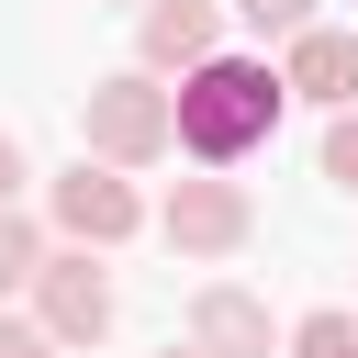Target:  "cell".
Returning <instances> with one entry per match:
<instances>
[{"label":"cell","mask_w":358,"mask_h":358,"mask_svg":"<svg viewBox=\"0 0 358 358\" xmlns=\"http://www.w3.org/2000/svg\"><path fill=\"white\" fill-rule=\"evenodd\" d=\"M280 112H291V90H280L268 56H201V67H179V90H168V157L235 168V157H257V145L280 134Z\"/></svg>","instance_id":"cell-1"},{"label":"cell","mask_w":358,"mask_h":358,"mask_svg":"<svg viewBox=\"0 0 358 358\" xmlns=\"http://www.w3.org/2000/svg\"><path fill=\"white\" fill-rule=\"evenodd\" d=\"M78 157H101V168H157V157H168V78H145V67L90 78V101H78Z\"/></svg>","instance_id":"cell-2"},{"label":"cell","mask_w":358,"mask_h":358,"mask_svg":"<svg viewBox=\"0 0 358 358\" xmlns=\"http://www.w3.org/2000/svg\"><path fill=\"white\" fill-rule=\"evenodd\" d=\"M22 291H34V324H45L56 347H101V336H112V280H101L90 246H45Z\"/></svg>","instance_id":"cell-3"},{"label":"cell","mask_w":358,"mask_h":358,"mask_svg":"<svg viewBox=\"0 0 358 358\" xmlns=\"http://www.w3.org/2000/svg\"><path fill=\"white\" fill-rule=\"evenodd\" d=\"M45 213H56V235H67V246H90V257H101V246H123V235L145 224L134 179H123V168H101V157H78V168L45 190Z\"/></svg>","instance_id":"cell-4"},{"label":"cell","mask_w":358,"mask_h":358,"mask_svg":"<svg viewBox=\"0 0 358 358\" xmlns=\"http://www.w3.org/2000/svg\"><path fill=\"white\" fill-rule=\"evenodd\" d=\"M157 235H168L179 257H235V246L257 235V201H246L235 179H179V190L157 201Z\"/></svg>","instance_id":"cell-5"},{"label":"cell","mask_w":358,"mask_h":358,"mask_svg":"<svg viewBox=\"0 0 358 358\" xmlns=\"http://www.w3.org/2000/svg\"><path fill=\"white\" fill-rule=\"evenodd\" d=\"M134 45H145V78H179V67L224 56V11L213 0H134Z\"/></svg>","instance_id":"cell-6"},{"label":"cell","mask_w":358,"mask_h":358,"mask_svg":"<svg viewBox=\"0 0 358 358\" xmlns=\"http://www.w3.org/2000/svg\"><path fill=\"white\" fill-rule=\"evenodd\" d=\"M280 90H291V101H324V112H347V101H358V34H336V22H302V34L280 45Z\"/></svg>","instance_id":"cell-7"},{"label":"cell","mask_w":358,"mask_h":358,"mask_svg":"<svg viewBox=\"0 0 358 358\" xmlns=\"http://www.w3.org/2000/svg\"><path fill=\"white\" fill-rule=\"evenodd\" d=\"M190 347H201V358H268V347H280V324H268V302H257V291L213 280V291H190Z\"/></svg>","instance_id":"cell-8"},{"label":"cell","mask_w":358,"mask_h":358,"mask_svg":"<svg viewBox=\"0 0 358 358\" xmlns=\"http://www.w3.org/2000/svg\"><path fill=\"white\" fill-rule=\"evenodd\" d=\"M280 347H291V358H358V313H336V302H324V313H302Z\"/></svg>","instance_id":"cell-9"},{"label":"cell","mask_w":358,"mask_h":358,"mask_svg":"<svg viewBox=\"0 0 358 358\" xmlns=\"http://www.w3.org/2000/svg\"><path fill=\"white\" fill-rule=\"evenodd\" d=\"M34 257H45V224H34V213H11V201H0V302H11V291H22V280H34Z\"/></svg>","instance_id":"cell-10"},{"label":"cell","mask_w":358,"mask_h":358,"mask_svg":"<svg viewBox=\"0 0 358 358\" xmlns=\"http://www.w3.org/2000/svg\"><path fill=\"white\" fill-rule=\"evenodd\" d=\"M235 22H246L257 45H291V34L313 22V0H235Z\"/></svg>","instance_id":"cell-11"},{"label":"cell","mask_w":358,"mask_h":358,"mask_svg":"<svg viewBox=\"0 0 358 358\" xmlns=\"http://www.w3.org/2000/svg\"><path fill=\"white\" fill-rule=\"evenodd\" d=\"M324 179H336V190H358V101L324 123Z\"/></svg>","instance_id":"cell-12"},{"label":"cell","mask_w":358,"mask_h":358,"mask_svg":"<svg viewBox=\"0 0 358 358\" xmlns=\"http://www.w3.org/2000/svg\"><path fill=\"white\" fill-rule=\"evenodd\" d=\"M0 358H67L45 324H22V313H0Z\"/></svg>","instance_id":"cell-13"},{"label":"cell","mask_w":358,"mask_h":358,"mask_svg":"<svg viewBox=\"0 0 358 358\" xmlns=\"http://www.w3.org/2000/svg\"><path fill=\"white\" fill-rule=\"evenodd\" d=\"M22 179H34V168H22V145H11V134H0V201H11V190H22Z\"/></svg>","instance_id":"cell-14"},{"label":"cell","mask_w":358,"mask_h":358,"mask_svg":"<svg viewBox=\"0 0 358 358\" xmlns=\"http://www.w3.org/2000/svg\"><path fill=\"white\" fill-rule=\"evenodd\" d=\"M168 358H201V347H168Z\"/></svg>","instance_id":"cell-15"}]
</instances>
